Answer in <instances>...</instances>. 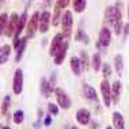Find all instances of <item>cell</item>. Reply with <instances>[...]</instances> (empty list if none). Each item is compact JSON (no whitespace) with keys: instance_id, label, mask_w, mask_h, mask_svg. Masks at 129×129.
Segmentation results:
<instances>
[{"instance_id":"6da1fadb","label":"cell","mask_w":129,"mask_h":129,"mask_svg":"<svg viewBox=\"0 0 129 129\" xmlns=\"http://www.w3.org/2000/svg\"><path fill=\"white\" fill-rule=\"evenodd\" d=\"M72 27H74V19H72V12L71 11H64L61 15V29L62 34L65 38H69L72 34Z\"/></svg>"},{"instance_id":"7a4b0ae2","label":"cell","mask_w":129,"mask_h":129,"mask_svg":"<svg viewBox=\"0 0 129 129\" xmlns=\"http://www.w3.org/2000/svg\"><path fill=\"white\" fill-rule=\"evenodd\" d=\"M101 94H102L103 105L106 107H109L111 105V84L107 79H103L101 82Z\"/></svg>"},{"instance_id":"3957f363","label":"cell","mask_w":129,"mask_h":129,"mask_svg":"<svg viewBox=\"0 0 129 129\" xmlns=\"http://www.w3.org/2000/svg\"><path fill=\"white\" fill-rule=\"evenodd\" d=\"M54 94H56V99H57V103H58V106L61 107V109H64V110H67L71 107V99H69V96H68V94L64 91V90H61V88H54Z\"/></svg>"},{"instance_id":"277c9868","label":"cell","mask_w":129,"mask_h":129,"mask_svg":"<svg viewBox=\"0 0 129 129\" xmlns=\"http://www.w3.org/2000/svg\"><path fill=\"white\" fill-rule=\"evenodd\" d=\"M12 91L15 95H20L23 91V71L18 68L14 74V82H12Z\"/></svg>"},{"instance_id":"5b68a950","label":"cell","mask_w":129,"mask_h":129,"mask_svg":"<svg viewBox=\"0 0 129 129\" xmlns=\"http://www.w3.org/2000/svg\"><path fill=\"white\" fill-rule=\"evenodd\" d=\"M40 12H34L33 16L29 19V22H27V37L29 38H33L36 36V31L38 29V26H40Z\"/></svg>"},{"instance_id":"8992f818","label":"cell","mask_w":129,"mask_h":129,"mask_svg":"<svg viewBox=\"0 0 129 129\" xmlns=\"http://www.w3.org/2000/svg\"><path fill=\"white\" fill-rule=\"evenodd\" d=\"M18 20H19V15L18 14H11L8 22H7V26H6V30H4V34L6 37H14L15 34V30H16V26H18Z\"/></svg>"},{"instance_id":"52a82bcc","label":"cell","mask_w":129,"mask_h":129,"mask_svg":"<svg viewBox=\"0 0 129 129\" xmlns=\"http://www.w3.org/2000/svg\"><path fill=\"white\" fill-rule=\"evenodd\" d=\"M64 34L60 33L57 34V36H54V38L52 40V44H50V49H49V54L52 57H54L56 54L58 53V50H60V48L62 46V42H64Z\"/></svg>"},{"instance_id":"ba28073f","label":"cell","mask_w":129,"mask_h":129,"mask_svg":"<svg viewBox=\"0 0 129 129\" xmlns=\"http://www.w3.org/2000/svg\"><path fill=\"white\" fill-rule=\"evenodd\" d=\"M111 42V31L109 27H102L99 31V41H98V44L101 45L102 48H106V46H109Z\"/></svg>"},{"instance_id":"9c48e42d","label":"cell","mask_w":129,"mask_h":129,"mask_svg":"<svg viewBox=\"0 0 129 129\" xmlns=\"http://www.w3.org/2000/svg\"><path fill=\"white\" fill-rule=\"evenodd\" d=\"M50 23H52V20H50V12L49 11H44L40 15V26H38V29H40L41 33H46V31L49 30Z\"/></svg>"},{"instance_id":"30bf717a","label":"cell","mask_w":129,"mask_h":129,"mask_svg":"<svg viewBox=\"0 0 129 129\" xmlns=\"http://www.w3.org/2000/svg\"><path fill=\"white\" fill-rule=\"evenodd\" d=\"M121 91H122V84H121L120 80H116L111 84V103H118L120 96H121Z\"/></svg>"},{"instance_id":"8fae6325","label":"cell","mask_w":129,"mask_h":129,"mask_svg":"<svg viewBox=\"0 0 129 129\" xmlns=\"http://www.w3.org/2000/svg\"><path fill=\"white\" fill-rule=\"evenodd\" d=\"M76 120L80 125H87L91 120V113L87 109H79L76 111Z\"/></svg>"},{"instance_id":"7c38bea8","label":"cell","mask_w":129,"mask_h":129,"mask_svg":"<svg viewBox=\"0 0 129 129\" xmlns=\"http://www.w3.org/2000/svg\"><path fill=\"white\" fill-rule=\"evenodd\" d=\"M105 20L109 25L114 26L116 23V6H107L105 10Z\"/></svg>"},{"instance_id":"4fadbf2b","label":"cell","mask_w":129,"mask_h":129,"mask_svg":"<svg viewBox=\"0 0 129 129\" xmlns=\"http://www.w3.org/2000/svg\"><path fill=\"white\" fill-rule=\"evenodd\" d=\"M67 50H68V41H64L62 42V46L60 48L58 53L54 56V64L56 65H60L62 61H64L65 56H67Z\"/></svg>"},{"instance_id":"5bb4252c","label":"cell","mask_w":129,"mask_h":129,"mask_svg":"<svg viewBox=\"0 0 129 129\" xmlns=\"http://www.w3.org/2000/svg\"><path fill=\"white\" fill-rule=\"evenodd\" d=\"M111 118H113V126L114 129H125V121H124V116L120 113V111H114L113 116H111Z\"/></svg>"},{"instance_id":"9a60e30c","label":"cell","mask_w":129,"mask_h":129,"mask_svg":"<svg viewBox=\"0 0 129 129\" xmlns=\"http://www.w3.org/2000/svg\"><path fill=\"white\" fill-rule=\"evenodd\" d=\"M27 40H29V37H27V36L26 37H20L19 46H18V49H16V56H15V61L16 62L20 61L23 53H25V49H26V46H27Z\"/></svg>"},{"instance_id":"2e32d148","label":"cell","mask_w":129,"mask_h":129,"mask_svg":"<svg viewBox=\"0 0 129 129\" xmlns=\"http://www.w3.org/2000/svg\"><path fill=\"white\" fill-rule=\"evenodd\" d=\"M69 65H71V71L74 72L75 76H80L82 74L83 68H82V64H80V58L78 57H71V60H69Z\"/></svg>"},{"instance_id":"e0dca14e","label":"cell","mask_w":129,"mask_h":129,"mask_svg":"<svg viewBox=\"0 0 129 129\" xmlns=\"http://www.w3.org/2000/svg\"><path fill=\"white\" fill-rule=\"evenodd\" d=\"M10 54H11V46L10 45H3L0 48V65L6 64L8 61Z\"/></svg>"},{"instance_id":"ac0fdd59","label":"cell","mask_w":129,"mask_h":129,"mask_svg":"<svg viewBox=\"0 0 129 129\" xmlns=\"http://www.w3.org/2000/svg\"><path fill=\"white\" fill-rule=\"evenodd\" d=\"M83 92H84V96L90 101H98V95H96V91L94 87H91L90 84H84L83 87Z\"/></svg>"},{"instance_id":"d6986e66","label":"cell","mask_w":129,"mask_h":129,"mask_svg":"<svg viewBox=\"0 0 129 129\" xmlns=\"http://www.w3.org/2000/svg\"><path fill=\"white\" fill-rule=\"evenodd\" d=\"M52 91H53V87L50 86V83L48 82L46 79L42 78V79H41V92H42L46 98H49Z\"/></svg>"},{"instance_id":"ffe728a7","label":"cell","mask_w":129,"mask_h":129,"mask_svg":"<svg viewBox=\"0 0 129 129\" xmlns=\"http://www.w3.org/2000/svg\"><path fill=\"white\" fill-rule=\"evenodd\" d=\"M114 68H116V72L118 76L122 75V71H124V58L121 54H117L114 57Z\"/></svg>"},{"instance_id":"44dd1931","label":"cell","mask_w":129,"mask_h":129,"mask_svg":"<svg viewBox=\"0 0 129 129\" xmlns=\"http://www.w3.org/2000/svg\"><path fill=\"white\" fill-rule=\"evenodd\" d=\"M86 4H87V0H72V6H74V11L75 12H83L86 8Z\"/></svg>"},{"instance_id":"7402d4cb","label":"cell","mask_w":129,"mask_h":129,"mask_svg":"<svg viewBox=\"0 0 129 129\" xmlns=\"http://www.w3.org/2000/svg\"><path fill=\"white\" fill-rule=\"evenodd\" d=\"M91 65H92V69L95 72H98L101 68H102V58H101V54L99 53H95L92 56V60H91Z\"/></svg>"},{"instance_id":"603a6c76","label":"cell","mask_w":129,"mask_h":129,"mask_svg":"<svg viewBox=\"0 0 129 129\" xmlns=\"http://www.w3.org/2000/svg\"><path fill=\"white\" fill-rule=\"evenodd\" d=\"M80 64H82L83 71H87L90 68V60H88V54L84 50L80 52Z\"/></svg>"},{"instance_id":"cb8c5ba5","label":"cell","mask_w":129,"mask_h":129,"mask_svg":"<svg viewBox=\"0 0 129 129\" xmlns=\"http://www.w3.org/2000/svg\"><path fill=\"white\" fill-rule=\"evenodd\" d=\"M60 7H58L57 4L54 6V11H53V20H52V25H53L54 27L56 26H58V22H60V14H61V11H60Z\"/></svg>"},{"instance_id":"d4e9b609","label":"cell","mask_w":129,"mask_h":129,"mask_svg":"<svg viewBox=\"0 0 129 129\" xmlns=\"http://www.w3.org/2000/svg\"><path fill=\"white\" fill-rule=\"evenodd\" d=\"M23 118H25V113H23V110H16L15 113H14V116H12V120H14V122H15L16 125L22 124L23 122Z\"/></svg>"},{"instance_id":"484cf974","label":"cell","mask_w":129,"mask_h":129,"mask_svg":"<svg viewBox=\"0 0 129 129\" xmlns=\"http://www.w3.org/2000/svg\"><path fill=\"white\" fill-rule=\"evenodd\" d=\"M10 106H11V96L10 95H6L4 99H3V103H2V113L3 114H7Z\"/></svg>"},{"instance_id":"4316f807","label":"cell","mask_w":129,"mask_h":129,"mask_svg":"<svg viewBox=\"0 0 129 129\" xmlns=\"http://www.w3.org/2000/svg\"><path fill=\"white\" fill-rule=\"evenodd\" d=\"M102 72H103V78L105 79H109L111 76V72H113V69H111V65L109 62H105L102 64Z\"/></svg>"},{"instance_id":"83f0119b","label":"cell","mask_w":129,"mask_h":129,"mask_svg":"<svg viewBox=\"0 0 129 129\" xmlns=\"http://www.w3.org/2000/svg\"><path fill=\"white\" fill-rule=\"evenodd\" d=\"M7 22H8V15H7V14H2V15H0V36L4 33Z\"/></svg>"},{"instance_id":"f1b7e54d","label":"cell","mask_w":129,"mask_h":129,"mask_svg":"<svg viewBox=\"0 0 129 129\" xmlns=\"http://www.w3.org/2000/svg\"><path fill=\"white\" fill-rule=\"evenodd\" d=\"M48 109H49V113L53 114V116H57V114H58V107H57V105L49 102V103H48Z\"/></svg>"},{"instance_id":"f546056e","label":"cell","mask_w":129,"mask_h":129,"mask_svg":"<svg viewBox=\"0 0 129 129\" xmlns=\"http://www.w3.org/2000/svg\"><path fill=\"white\" fill-rule=\"evenodd\" d=\"M69 4V0H57V6L60 7L61 10H64V8H67Z\"/></svg>"},{"instance_id":"4dcf8cb0","label":"cell","mask_w":129,"mask_h":129,"mask_svg":"<svg viewBox=\"0 0 129 129\" xmlns=\"http://www.w3.org/2000/svg\"><path fill=\"white\" fill-rule=\"evenodd\" d=\"M122 33H124L122 41H125V40H126V37L129 36V25H125V26H124V31H122Z\"/></svg>"},{"instance_id":"1f68e13d","label":"cell","mask_w":129,"mask_h":129,"mask_svg":"<svg viewBox=\"0 0 129 129\" xmlns=\"http://www.w3.org/2000/svg\"><path fill=\"white\" fill-rule=\"evenodd\" d=\"M44 124H45V126H49V125L52 124V117H50V116H46V117H45Z\"/></svg>"},{"instance_id":"d6a6232c","label":"cell","mask_w":129,"mask_h":129,"mask_svg":"<svg viewBox=\"0 0 129 129\" xmlns=\"http://www.w3.org/2000/svg\"><path fill=\"white\" fill-rule=\"evenodd\" d=\"M69 129H79V128H78V126H71Z\"/></svg>"},{"instance_id":"836d02e7","label":"cell","mask_w":129,"mask_h":129,"mask_svg":"<svg viewBox=\"0 0 129 129\" xmlns=\"http://www.w3.org/2000/svg\"><path fill=\"white\" fill-rule=\"evenodd\" d=\"M3 129H11V128H10V126H4V128H3Z\"/></svg>"},{"instance_id":"e575fe53","label":"cell","mask_w":129,"mask_h":129,"mask_svg":"<svg viewBox=\"0 0 129 129\" xmlns=\"http://www.w3.org/2000/svg\"><path fill=\"white\" fill-rule=\"evenodd\" d=\"M128 18H129V7H128Z\"/></svg>"},{"instance_id":"d590c367","label":"cell","mask_w":129,"mask_h":129,"mask_svg":"<svg viewBox=\"0 0 129 129\" xmlns=\"http://www.w3.org/2000/svg\"><path fill=\"white\" fill-rule=\"evenodd\" d=\"M106 129H113V128H111V126H107V128H106Z\"/></svg>"},{"instance_id":"8d00e7d4","label":"cell","mask_w":129,"mask_h":129,"mask_svg":"<svg viewBox=\"0 0 129 129\" xmlns=\"http://www.w3.org/2000/svg\"><path fill=\"white\" fill-rule=\"evenodd\" d=\"M0 129H3V128H2V126H0Z\"/></svg>"}]
</instances>
